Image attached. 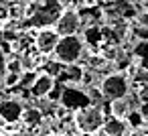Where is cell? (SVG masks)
I'll return each instance as SVG.
<instances>
[{
  "instance_id": "11",
  "label": "cell",
  "mask_w": 148,
  "mask_h": 136,
  "mask_svg": "<svg viewBox=\"0 0 148 136\" xmlns=\"http://www.w3.org/2000/svg\"><path fill=\"white\" fill-rule=\"evenodd\" d=\"M110 112H112L114 118L126 120V116H128V112H130V104L126 102V98H122V100H114V102L110 104Z\"/></svg>"
},
{
  "instance_id": "12",
  "label": "cell",
  "mask_w": 148,
  "mask_h": 136,
  "mask_svg": "<svg viewBox=\"0 0 148 136\" xmlns=\"http://www.w3.org/2000/svg\"><path fill=\"white\" fill-rule=\"evenodd\" d=\"M67 79L73 81V83H81V77H83V67H79L77 63L73 65H67Z\"/></svg>"
},
{
  "instance_id": "4",
  "label": "cell",
  "mask_w": 148,
  "mask_h": 136,
  "mask_svg": "<svg viewBox=\"0 0 148 136\" xmlns=\"http://www.w3.org/2000/svg\"><path fill=\"white\" fill-rule=\"evenodd\" d=\"M79 25H81V21H79L77 10H73V8H65V10L59 14V19L55 21V33H57L59 37L77 35Z\"/></svg>"
},
{
  "instance_id": "17",
  "label": "cell",
  "mask_w": 148,
  "mask_h": 136,
  "mask_svg": "<svg viewBox=\"0 0 148 136\" xmlns=\"http://www.w3.org/2000/svg\"><path fill=\"white\" fill-rule=\"evenodd\" d=\"M61 95H63V87L61 85H53V89L47 93L49 100H55V102H61Z\"/></svg>"
},
{
  "instance_id": "2",
  "label": "cell",
  "mask_w": 148,
  "mask_h": 136,
  "mask_svg": "<svg viewBox=\"0 0 148 136\" xmlns=\"http://www.w3.org/2000/svg\"><path fill=\"white\" fill-rule=\"evenodd\" d=\"M53 53H55L57 63H61V65H73V63L79 61V57L83 53V41L77 35L61 37Z\"/></svg>"
},
{
  "instance_id": "10",
  "label": "cell",
  "mask_w": 148,
  "mask_h": 136,
  "mask_svg": "<svg viewBox=\"0 0 148 136\" xmlns=\"http://www.w3.org/2000/svg\"><path fill=\"white\" fill-rule=\"evenodd\" d=\"M21 120L25 122V126L37 128V126H41V122H43V112H41L39 108H25Z\"/></svg>"
},
{
  "instance_id": "25",
  "label": "cell",
  "mask_w": 148,
  "mask_h": 136,
  "mask_svg": "<svg viewBox=\"0 0 148 136\" xmlns=\"http://www.w3.org/2000/svg\"><path fill=\"white\" fill-rule=\"evenodd\" d=\"M49 136H55V134H49Z\"/></svg>"
},
{
  "instance_id": "24",
  "label": "cell",
  "mask_w": 148,
  "mask_h": 136,
  "mask_svg": "<svg viewBox=\"0 0 148 136\" xmlns=\"http://www.w3.org/2000/svg\"><path fill=\"white\" fill-rule=\"evenodd\" d=\"M2 37H4V33H2V31H0V41H2Z\"/></svg>"
},
{
  "instance_id": "7",
  "label": "cell",
  "mask_w": 148,
  "mask_h": 136,
  "mask_svg": "<svg viewBox=\"0 0 148 136\" xmlns=\"http://www.w3.org/2000/svg\"><path fill=\"white\" fill-rule=\"evenodd\" d=\"M61 102H63V106L67 110H75V112L81 110V108H85V106H91V102H89V98H87L85 91H81V89H69V87H63Z\"/></svg>"
},
{
  "instance_id": "8",
  "label": "cell",
  "mask_w": 148,
  "mask_h": 136,
  "mask_svg": "<svg viewBox=\"0 0 148 136\" xmlns=\"http://www.w3.org/2000/svg\"><path fill=\"white\" fill-rule=\"evenodd\" d=\"M53 85H55V77H53V75H49V73H39V75L35 77V81L31 83L29 93H31L33 98H37V100H41V98H47V93L53 89Z\"/></svg>"
},
{
  "instance_id": "23",
  "label": "cell",
  "mask_w": 148,
  "mask_h": 136,
  "mask_svg": "<svg viewBox=\"0 0 148 136\" xmlns=\"http://www.w3.org/2000/svg\"><path fill=\"white\" fill-rule=\"evenodd\" d=\"M85 4H87V6H93V4H95V0H85Z\"/></svg>"
},
{
  "instance_id": "5",
  "label": "cell",
  "mask_w": 148,
  "mask_h": 136,
  "mask_svg": "<svg viewBox=\"0 0 148 136\" xmlns=\"http://www.w3.org/2000/svg\"><path fill=\"white\" fill-rule=\"evenodd\" d=\"M59 39H61V37L55 33V29L45 27V29H41V31L37 33V37H35V47H37V51H39L41 55H49V53L55 51Z\"/></svg>"
},
{
  "instance_id": "6",
  "label": "cell",
  "mask_w": 148,
  "mask_h": 136,
  "mask_svg": "<svg viewBox=\"0 0 148 136\" xmlns=\"http://www.w3.org/2000/svg\"><path fill=\"white\" fill-rule=\"evenodd\" d=\"M23 102L18 100H2L0 102V120L4 124H16L23 116Z\"/></svg>"
},
{
  "instance_id": "22",
  "label": "cell",
  "mask_w": 148,
  "mask_h": 136,
  "mask_svg": "<svg viewBox=\"0 0 148 136\" xmlns=\"http://www.w3.org/2000/svg\"><path fill=\"white\" fill-rule=\"evenodd\" d=\"M8 136H29L27 132H12V134H8Z\"/></svg>"
},
{
  "instance_id": "13",
  "label": "cell",
  "mask_w": 148,
  "mask_h": 136,
  "mask_svg": "<svg viewBox=\"0 0 148 136\" xmlns=\"http://www.w3.org/2000/svg\"><path fill=\"white\" fill-rule=\"evenodd\" d=\"M126 124H130L132 128L140 130V128H142V124H144V118L140 116V112H138V110H130V112H128V116H126Z\"/></svg>"
},
{
  "instance_id": "21",
  "label": "cell",
  "mask_w": 148,
  "mask_h": 136,
  "mask_svg": "<svg viewBox=\"0 0 148 136\" xmlns=\"http://www.w3.org/2000/svg\"><path fill=\"white\" fill-rule=\"evenodd\" d=\"M136 110L140 112V116H142L144 120H148V104H140V106H138Z\"/></svg>"
},
{
  "instance_id": "19",
  "label": "cell",
  "mask_w": 148,
  "mask_h": 136,
  "mask_svg": "<svg viewBox=\"0 0 148 136\" xmlns=\"http://www.w3.org/2000/svg\"><path fill=\"white\" fill-rule=\"evenodd\" d=\"M136 23H138L140 27H148V10H144V12H140V14L136 16Z\"/></svg>"
},
{
  "instance_id": "27",
  "label": "cell",
  "mask_w": 148,
  "mask_h": 136,
  "mask_svg": "<svg viewBox=\"0 0 148 136\" xmlns=\"http://www.w3.org/2000/svg\"><path fill=\"white\" fill-rule=\"evenodd\" d=\"M0 136H2V132H0Z\"/></svg>"
},
{
  "instance_id": "16",
  "label": "cell",
  "mask_w": 148,
  "mask_h": 136,
  "mask_svg": "<svg viewBox=\"0 0 148 136\" xmlns=\"http://www.w3.org/2000/svg\"><path fill=\"white\" fill-rule=\"evenodd\" d=\"M136 98L140 104H148V83H140L136 89Z\"/></svg>"
},
{
  "instance_id": "3",
  "label": "cell",
  "mask_w": 148,
  "mask_h": 136,
  "mask_svg": "<svg viewBox=\"0 0 148 136\" xmlns=\"http://www.w3.org/2000/svg\"><path fill=\"white\" fill-rule=\"evenodd\" d=\"M99 91H101V98L114 102V100H122L130 93V81H128V75L124 73H110L103 77L101 85H99Z\"/></svg>"
},
{
  "instance_id": "18",
  "label": "cell",
  "mask_w": 148,
  "mask_h": 136,
  "mask_svg": "<svg viewBox=\"0 0 148 136\" xmlns=\"http://www.w3.org/2000/svg\"><path fill=\"white\" fill-rule=\"evenodd\" d=\"M8 19H10V8H8L6 2L0 0V23H4V21H8Z\"/></svg>"
},
{
  "instance_id": "20",
  "label": "cell",
  "mask_w": 148,
  "mask_h": 136,
  "mask_svg": "<svg viewBox=\"0 0 148 136\" xmlns=\"http://www.w3.org/2000/svg\"><path fill=\"white\" fill-rule=\"evenodd\" d=\"M4 73H6V55L0 51V79L4 77Z\"/></svg>"
},
{
  "instance_id": "1",
  "label": "cell",
  "mask_w": 148,
  "mask_h": 136,
  "mask_svg": "<svg viewBox=\"0 0 148 136\" xmlns=\"http://www.w3.org/2000/svg\"><path fill=\"white\" fill-rule=\"evenodd\" d=\"M106 114L97 106H85L73 114V124L81 134H95L103 126Z\"/></svg>"
},
{
  "instance_id": "9",
  "label": "cell",
  "mask_w": 148,
  "mask_h": 136,
  "mask_svg": "<svg viewBox=\"0 0 148 136\" xmlns=\"http://www.w3.org/2000/svg\"><path fill=\"white\" fill-rule=\"evenodd\" d=\"M101 128H103V132L108 136H124L126 130H128V124H126V120H120V118L110 116V118L103 120V126Z\"/></svg>"
},
{
  "instance_id": "26",
  "label": "cell",
  "mask_w": 148,
  "mask_h": 136,
  "mask_svg": "<svg viewBox=\"0 0 148 136\" xmlns=\"http://www.w3.org/2000/svg\"><path fill=\"white\" fill-rule=\"evenodd\" d=\"M134 2H138V0H134Z\"/></svg>"
},
{
  "instance_id": "15",
  "label": "cell",
  "mask_w": 148,
  "mask_h": 136,
  "mask_svg": "<svg viewBox=\"0 0 148 136\" xmlns=\"http://www.w3.org/2000/svg\"><path fill=\"white\" fill-rule=\"evenodd\" d=\"M6 71L8 73H23V63H21V57L18 59H6Z\"/></svg>"
},
{
  "instance_id": "14",
  "label": "cell",
  "mask_w": 148,
  "mask_h": 136,
  "mask_svg": "<svg viewBox=\"0 0 148 136\" xmlns=\"http://www.w3.org/2000/svg\"><path fill=\"white\" fill-rule=\"evenodd\" d=\"M21 75H23V73H8V71H6L4 77H2V79H4V85H6V87H16V85L21 83Z\"/></svg>"
}]
</instances>
